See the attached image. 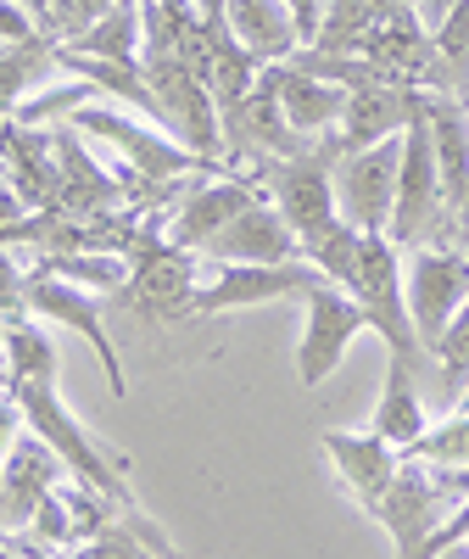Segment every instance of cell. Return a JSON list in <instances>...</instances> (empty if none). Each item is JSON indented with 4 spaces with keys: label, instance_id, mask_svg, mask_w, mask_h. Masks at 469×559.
<instances>
[{
    "label": "cell",
    "instance_id": "cell-28",
    "mask_svg": "<svg viewBox=\"0 0 469 559\" xmlns=\"http://www.w3.org/2000/svg\"><path fill=\"white\" fill-rule=\"evenodd\" d=\"M436 364H442V397H447V408H458V397L469 392V302L458 308L447 336L436 342Z\"/></svg>",
    "mask_w": 469,
    "mask_h": 559
},
{
    "label": "cell",
    "instance_id": "cell-13",
    "mask_svg": "<svg viewBox=\"0 0 469 559\" xmlns=\"http://www.w3.org/2000/svg\"><path fill=\"white\" fill-rule=\"evenodd\" d=\"M419 107H425V96H408V90H392V84H363L347 96V112L336 123V134H324L336 146V163L341 157H358L369 146H381V140H397Z\"/></svg>",
    "mask_w": 469,
    "mask_h": 559
},
{
    "label": "cell",
    "instance_id": "cell-20",
    "mask_svg": "<svg viewBox=\"0 0 469 559\" xmlns=\"http://www.w3.org/2000/svg\"><path fill=\"white\" fill-rule=\"evenodd\" d=\"M274 90H279V107H286V123L308 140V146H318L324 134H336L341 112H347V90L336 84H318L297 68H268Z\"/></svg>",
    "mask_w": 469,
    "mask_h": 559
},
{
    "label": "cell",
    "instance_id": "cell-11",
    "mask_svg": "<svg viewBox=\"0 0 469 559\" xmlns=\"http://www.w3.org/2000/svg\"><path fill=\"white\" fill-rule=\"evenodd\" d=\"M101 308H107V302H96L89 292L68 286V280H57V274H28V286H23V313H45V319L68 324V331L89 336V347H96V358H101V369H107L112 397H129V376H123L118 347H112L107 324H101Z\"/></svg>",
    "mask_w": 469,
    "mask_h": 559
},
{
    "label": "cell",
    "instance_id": "cell-24",
    "mask_svg": "<svg viewBox=\"0 0 469 559\" xmlns=\"http://www.w3.org/2000/svg\"><path fill=\"white\" fill-rule=\"evenodd\" d=\"M79 57H96V62H118V68H134L140 62V7H107V17L89 28L79 45H68Z\"/></svg>",
    "mask_w": 469,
    "mask_h": 559
},
{
    "label": "cell",
    "instance_id": "cell-33",
    "mask_svg": "<svg viewBox=\"0 0 469 559\" xmlns=\"http://www.w3.org/2000/svg\"><path fill=\"white\" fill-rule=\"evenodd\" d=\"M0 347H7V331H0Z\"/></svg>",
    "mask_w": 469,
    "mask_h": 559
},
{
    "label": "cell",
    "instance_id": "cell-29",
    "mask_svg": "<svg viewBox=\"0 0 469 559\" xmlns=\"http://www.w3.org/2000/svg\"><path fill=\"white\" fill-rule=\"evenodd\" d=\"M73 559H146V543H140V532H123V526H112L107 537L84 543Z\"/></svg>",
    "mask_w": 469,
    "mask_h": 559
},
{
    "label": "cell",
    "instance_id": "cell-21",
    "mask_svg": "<svg viewBox=\"0 0 469 559\" xmlns=\"http://www.w3.org/2000/svg\"><path fill=\"white\" fill-rule=\"evenodd\" d=\"M381 23H386V0H330L313 51L336 57V62H363V51H369V39L381 34Z\"/></svg>",
    "mask_w": 469,
    "mask_h": 559
},
{
    "label": "cell",
    "instance_id": "cell-25",
    "mask_svg": "<svg viewBox=\"0 0 469 559\" xmlns=\"http://www.w3.org/2000/svg\"><path fill=\"white\" fill-rule=\"evenodd\" d=\"M45 68H57V45L51 39H28V45H0V118L12 112V102L23 96V90L45 73Z\"/></svg>",
    "mask_w": 469,
    "mask_h": 559
},
{
    "label": "cell",
    "instance_id": "cell-3",
    "mask_svg": "<svg viewBox=\"0 0 469 559\" xmlns=\"http://www.w3.org/2000/svg\"><path fill=\"white\" fill-rule=\"evenodd\" d=\"M207 280V263L196 252H179L168 241H152L146 252L134 258L129 269V286L112 297L118 308H129L134 319L146 324H173V319H191V302Z\"/></svg>",
    "mask_w": 469,
    "mask_h": 559
},
{
    "label": "cell",
    "instance_id": "cell-30",
    "mask_svg": "<svg viewBox=\"0 0 469 559\" xmlns=\"http://www.w3.org/2000/svg\"><path fill=\"white\" fill-rule=\"evenodd\" d=\"M23 286H28V274H17V263L7 258V247H0V313L7 319L23 313Z\"/></svg>",
    "mask_w": 469,
    "mask_h": 559
},
{
    "label": "cell",
    "instance_id": "cell-1",
    "mask_svg": "<svg viewBox=\"0 0 469 559\" xmlns=\"http://www.w3.org/2000/svg\"><path fill=\"white\" fill-rule=\"evenodd\" d=\"M7 386H12V403L28 414V426L39 431V442L51 448L89 492H101L107 503L134 509V492L123 481L129 464L101 453L96 442H89V431L62 408V397H57V347L45 342L23 313L7 319Z\"/></svg>",
    "mask_w": 469,
    "mask_h": 559
},
{
    "label": "cell",
    "instance_id": "cell-12",
    "mask_svg": "<svg viewBox=\"0 0 469 559\" xmlns=\"http://www.w3.org/2000/svg\"><path fill=\"white\" fill-rule=\"evenodd\" d=\"M252 202H263V191L252 179H234V174H218V179H202V185H191V197H184L179 207H173V224H168V247H179V252H207L224 229L241 218Z\"/></svg>",
    "mask_w": 469,
    "mask_h": 559
},
{
    "label": "cell",
    "instance_id": "cell-2",
    "mask_svg": "<svg viewBox=\"0 0 469 559\" xmlns=\"http://www.w3.org/2000/svg\"><path fill=\"white\" fill-rule=\"evenodd\" d=\"M442 168H436V140H431V123H425V107L408 123L402 134V168H397V207H392V229L386 241L392 247H419L442 236ZM453 229V224H447Z\"/></svg>",
    "mask_w": 469,
    "mask_h": 559
},
{
    "label": "cell",
    "instance_id": "cell-14",
    "mask_svg": "<svg viewBox=\"0 0 469 559\" xmlns=\"http://www.w3.org/2000/svg\"><path fill=\"white\" fill-rule=\"evenodd\" d=\"M447 503H453V498L436 487V476L425 471V464H419V459H402V471H397L392 492L381 498V509H374V521L392 532L397 559H408L419 543H425V537L442 526V509H447Z\"/></svg>",
    "mask_w": 469,
    "mask_h": 559
},
{
    "label": "cell",
    "instance_id": "cell-27",
    "mask_svg": "<svg viewBox=\"0 0 469 559\" xmlns=\"http://www.w3.org/2000/svg\"><path fill=\"white\" fill-rule=\"evenodd\" d=\"M408 459H419L425 471H469V414H447L408 448Z\"/></svg>",
    "mask_w": 469,
    "mask_h": 559
},
{
    "label": "cell",
    "instance_id": "cell-6",
    "mask_svg": "<svg viewBox=\"0 0 469 559\" xmlns=\"http://www.w3.org/2000/svg\"><path fill=\"white\" fill-rule=\"evenodd\" d=\"M330 174H336V146H330V140H318V146H313L308 157H297V163L268 168V197H274L279 218L297 229V241H302V247L318 241L324 229H336V224H341Z\"/></svg>",
    "mask_w": 469,
    "mask_h": 559
},
{
    "label": "cell",
    "instance_id": "cell-5",
    "mask_svg": "<svg viewBox=\"0 0 469 559\" xmlns=\"http://www.w3.org/2000/svg\"><path fill=\"white\" fill-rule=\"evenodd\" d=\"M408 134V129H402ZM402 134L381 140L358 157H341L330 185H336V213L341 224H352L358 236H386L392 229V207H397V168H402Z\"/></svg>",
    "mask_w": 469,
    "mask_h": 559
},
{
    "label": "cell",
    "instance_id": "cell-31",
    "mask_svg": "<svg viewBox=\"0 0 469 559\" xmlns=\"http://www.w3.org/2000/svg\"><path fill=\"white\" fill-rule=\"evenodd\" d=\"M12 431H17V403H0V448L12 442Z\"/></svg>",
    "mask_w": 469,
    "mask_h": 559
},
{
    "label": "cell",
    "instance_id": "cell-19",
    "mask_svg": "<svg viewBox=\"0 0 469 559\" xmlns=\"http://www.w3.org/2000/svg\"><path fill=\"white\" fill-rule=\"evenodd\" d=\"M57 453L45 442H17L0 464V526H28L39 515V503L57 492Z\"/></svg>",
    "mask_w": 469,
    "mask_h": 559
},
{
    "label": "cell",
    "instance_id": "cell-9",
    "mask_svg": "<svg viewBox=\"0 0 469 559\" xmlns=\"http://www.w3.org/2000/svg\"><path fill=\"white\" fill-rule=\"evenodd\" d=\"M318 286H330L318 269L308 263H286V269H252V263H213L202 292L191 302V319H213V313H234V308H257V302H279V297H313Z\"/></svg>",
    "mask_w": 469,
    "mask_h": 559
},
{
    "label": "cell",
    "instance_id": "cell-18",
    "mask_svg": "<svg viewBox=\"0 0 469 559\" xmlns=\"http://www.w3.org/2000/svg\"><path fill=\"white\" fill-rule=\"evenodd\" d=\"M224 17H229V34L241 39V51L263 73L286 68L291 57H302V39H297V23H291L286 0H229Z\"/></svg>",
    "mask_w": 469,
    "mask_h": 559
},
{
    "label": "cell",
    "instance_id": "cell-22",
    "mask_svg": "<svg viewBox=\"0 0 469 559\" xmlns=\"http://www.w3.org/2000/svg\"><path fill=\"white\" fill-rule=\"evenodd\" d=\"M425 431H431V426H425V403H419V392H413V369L392 358L386 392H381V403H374V437L392 442L397 453H408Z\"/></svg>",
    "mask_w": 469,
    "mask_h": 559
},
{
    "label": "cell",
    "instance_id": "cell-7",
    "mask_svg": "<svg viewBox=\"0 0 469 559\" xmlns=\"http://www.w3.org/2000/svg\"><path fill=\"white\" fill-rule=\"evenodd\" d=\"M402 297H408V319H413L419 347L436 353V342L447 336V324L469 302V258L453 252V247H419Z\"/></svg>",
    "mask_w": 469,
    "mask_h": 559
},
{
    "label": "cell",
    "instance_id": "cell-23",
    "mask_svg": "<svg viewBox=\"0 0 469 559\" xmlns=\"http://www.w3.org/2000/svg\"><path fill=\"white\" fill-rule=\"evenodd\" d=\"M57 68L79 73V84H101V90H112L118 102H129L134 112H146V118L163 129V107H157V96H152L146 73H140V62H134V68H118V62H96V57H79V51H57Z\"/></svg>",
    "mask_w": 469,
    "mask_h": 559
},
{
    "label": "cell",
    "instance_id": "cell-10",
    "mask_svg": "<svg viewBox=\"0 0 469 559\" xmlns=\"http://www.w3.org/2000/svg\"><path fill=\"white\" fill-rule=\"evenodd\" d=\"M363 331H369V313H363L347 292L318 286V292L308 297V324H302V347H297V381H302L308 392L324 386V381L341 369L352 336H363Z\"/></svg>",
    "mask_w": 469,
    "mask_h": 559
},
{
    "label": "cell",
    "instance_id": "cell-8",
    "mask_svg": "<svg viewBox=\"0 0 469 559\" xmlns=\"http://www.w3.org/2000/svg\"><path fill=\"white\" fill-rule=\"evenodd\" d=\"M152 84V96L163 107V129H173V140L184 152H191L196 163H218L224 157V129H218V107H213V90L196 79V73H184L179 62H146L140 68Z\"/></svg>",
    "mask_w": 469,
    "mask_h": 559
},
{
    "label": "cell",
    "instance_id": "cell-26",
    "mask_svg": "<svg viewBox=\"0 0 469 559\" xmlns=\"http://www.w3.org/2000/svg\"><path fill=\"white\" fill-rule=\"evenodd\" d=\"M436 39V57L447 68V84H453V102L469 107V0H458V7L442 12V23L431 28Z\"/></svg>",
    "mask_w": 469,
    "mask_h": 559
},
{
    "label": "cell",
    "instance_id": "cell-4",
    "mask_svg": "<svg viewBox=\"0 0 469 559\" xmlns=\"http://www.w3.org/2000/svg\"><path fill=\"white\" fill-rule=\"evenodd\" d=\"M347 297L369 313V331H381L392 358L397 364H419L425 358V347H419L413 336V319H408V297H402V280H397V247L386 236H363V258H358V274Z\"/></svg>",
    "mask_w": 469,
    "mask_h": 559
},
{
    "label": "cell",
    "instance_id": "cell-32",
    "mask_svg": "<svg viewBox=\"0 0 469 559\" xmlns=\"http://www.w3.org/2000/svg\"><path fill=\"white\" fill-rule=\"evenodd\" d=\"M453 414H469V392H464V397H458V408H453Z\"/></svg>",
    "mask_w": 469,
    "mask_h": 559
},
{
    "label": "cell",
    "instance_id": "cell-15",
    "mask_svg": "<svg viewBox=\"0 0 469 559\" xmlns=\"http://www.w3.org/2000/svg\"><path fill=\"white\" fill-rule=\"evenodd\" d=\"M202 258H213V263H252V269H286V263H302V241H297V229L279 218L274 202H252Z\"/></svg>",
    "mask_w": 469,
    "mask_h": 559
},
{
    "label": "cell",
    "instance_id": "cell-17",
    "mask_svg": "<svg viewBox=\"0 0 469 559\" xmlns=\"http://www.w3.org/2000/svg\"><path fill=\"white\" fill-rule=\"evenodd\" d=\"M0 174H7V185L28 213H51L62 174H57V146L39 129H28V123L0 129Z\"/></svg>",
    "mask_w": 469,
    "mask_h": 559
},
{
    "label": "cell",
    "instance_id": "cell-16",
    "mask_svg": "<svg viewBox=\"0 0 469 559\" xmlns=\"http://www.w3.org/2000/svg\"><path fill=\"white\" fill-rule=\"evenodd\" d=\"M318 442H324V453H330L341 487L374 515V509H381V498L392 492L397 471H402V453H397L392 442H381L374 431H369V437H363V431H324Z\"/></svg>",
    "mask_w": 469,
    "mask_h": 559
}]
</instances>
